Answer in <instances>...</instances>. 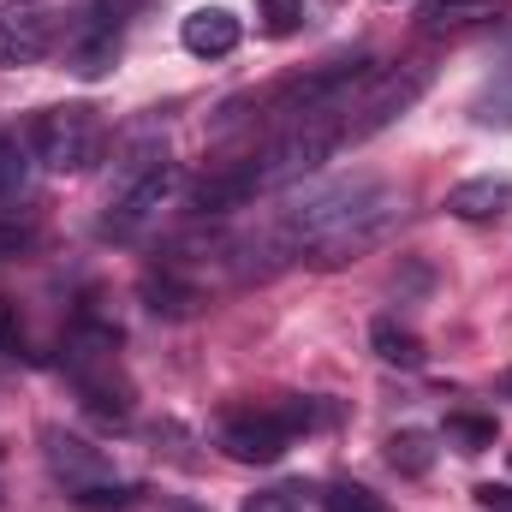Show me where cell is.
Listing matches in <instances>:
<instances>
[{
    "instance_id": "cell-1",
    "label": "cell",
    "mask_w": 512,
    "mask_h": 512,
    "mask_svg": "<svg viewBox=\"0 0 512 512\" xmlns=\"http://www.w3.org/2000/svg\"><path fill=\"white\" fill-rule=\"evenodd\" d=\"M393 191L382 179H328V185H304L286 209L274 239L298 256L316 262H346L352 251H370L393 221Z\"/></svg>"
},
{
    "instance_id": "cell-2",
    "label": "cell",
    "mask_w": 512,
    "mask_h": 512,
    "mask_svg": "<svg viewBox=\"0 0 512 512\" xmlns=\"http://www.w3.org/2000/svg\"><path fill=\"white\" fill-rule=\"evenodd\" d=\"M66 376L78 387V405L96 417V423H131V382L120 370V334L96 316H78L72 334H66Z\"/></svg>"
},
{
    "instance_id": "cell-3",
    "label": "cell",
    "mask_w": 512,
    "mask_h": 512,
    "mask_svg": "<svg viewBox=\"0 0 512 512\" xmlns=\"http://www.w3.org/2000/svg\"><path fill=\"white\" fill-rule=\"evenodd\" d=\"M304 429H310V399H239V405H221V417H215V441L239 465L286 459V447Z\"/></svg>"
},
{
    "instance_id": "cell-4",
    "label": "cell",
    "mask_w": 512,
    "mask_h": 512,
    "mask_svg": "<svg viewBox=\"0 0 512 512\" xmlns=\"http://www.w3.org/2000/svg\"><path fill=\"white\" fill-rule=\"evenodd\" d=\"M42 459H48V471L66 483V495L78 501L84 512H120L131 507V489L126 477L114 471V459L102 453V447H90L84 435H66V429H42Z\"/></svg>"
},
{
    "instance_id": "cell-5",
    "label": "cell",
    "mask_w": 512,
    "mask_h": 512,
    "mask_svg": "<svg viewBox=\"0 0 512 512\" xmlns=\"http://www.w3.org/2000/svg\"><path fill=\"white\" fill-rule=\"evenodd\" d=\"M173 185H179L173 155H167V149H137L126 167H120L114 191H108L102 233H108V239H137L143 227H155V215H161V203L173 197Z\"/></svg>"
},
{
    "instance_id": "cell-6",
    "label": "cell",
    "mask_w": 512,
    "mask_h": 512,
    "mask_svg": "<svg viewBox=\"0 0 512 512\" xmlns=\"http://www.w3.org/2000/svg\"><path fill=\"white\" fill-rule=\"evenodd\" d=\"M30 155L48 167V173H90L102 155H108V126L96 108L84 102H66V108H42L30 120Z\"/></svg>"
},
{
    "instance_id": "cell-7",
    "label": "cell",
    "mask_w": 512,
    "mask_h": 512,
    "mask_svg": "<svg viewBox=\"0 0 512 512\" xmlns=\"http://www.w3.org/2000/svg\"><path fill=\"white\" fill-rule=\"evenodd\" d=\"M429 84H435V66H429V60L382 66V72L352 96V108H346V143H364V137L387 131L399 114H411V108H417V96H423Z\"/></svg>"
},
{
    "instance_id": "cell-8",
    "label": "cell",
    "mask_w": 512,
    "mask_h": 512,
    "mask_svg": "<svg viewBox=\"0 0 512 512\" xmlns=\"http://www.w3.org/2000/svg\"><path fill=\"white\" fill-rule=\"evenodd\" d=\"M60 42V12L42 0H0V66H36Z\"/></svg>"
},
{
    "instance_id": "cell-9",
    "label": "cell",
    "mask_w": 512,
    "mask_h": 512,
    "mask_svg": "<svg viewBox=\"0 0 512 512\" xmlns=\"http://www.w3.org/2000/svg\"><path fill=\"white\" fill-rule=\"evenodd\" d=\"M256 191H262V173H256V155H245V161H227V167L203 173L191 185V209L197 215H233V209L251 203Z\"/></svg>"
},
{
    "instance_id": "cell-10",
    "label": "cell",
    "mask_w": 512,
    "mask_h": 512,
    "mask_svg": "<svg viewBox=\"0 0 512 512\" xmlns=\"http://www.w3.org/2000/svg\"><path fill=\"white\" fill-rule=\"evenodd\" d=\"M239 36H245V24H239L227 6H197V12L179 24V42H185V54H197V60H221V54H233Z\"/></svg>"
},
{
    "instance_id": "cell-11",
    "label": "cell",
    "mask_w": 512,
    "mask_h": 512,
    "mask_svg": "<svg viewBox=\"0 0 512 512\" xmlns=\"http://www.w3.org/2000/svg\"><path fill=\"white\" fill-rule=\"evenodd\" d=\"M447 209L459 221H501L512 215V179L507 173H483V179H465L447 191Z\"/></svg>"
},
{
    "instance_id": "cell-12",
    "label": "cell",
    "mask_w": 512,
    "mask_h": 512,
    "mask_svg": "<svg viewBox=\"0 0 512 512\" xmlns=\"http://www.w3.org/2000/svg\"><path fill=\"white\" fill-rule=\"evenodd\" d=\"M114 60H120V36H114V30H102V24L84 18V24L66 36V66H72L78 78H102Z\"/></svg>"
},
{
    "instance_id": "cell-13",
    "label": "cell",
    "mask_w": 512,
    "mask_h": 512,
    "mask_svg": "<svg viewBox=\"0 0 512 512\" xmlns=\"http://www.w3.org/2000/svg\"><path fill=\"white\" fill-rule=\"evenodd\" d=\"M143 304H149L155 316L179 322V316H191V310L203 304V292H197L191 280H179L173 268H161V274H143Z\"/></svg>"
},
{
    "instance_id": "cell-14",
    "label": "cell",
    "mask_w": 512,
    "mask_h": 512,
    "mask_svg": "<svg viewBox=\"0 0 512 512\" xmlns=\"http://www.w3.org/2000/svg\"><path fill=\"white\" fill-rule=\"evenodd\" d=\"M441 435H429V429H393L387 435V465L399 471V477H429L435 471V447Z\"/></svg>"
},
{
    "instance_id": "cell-15",
    "label": "cell",
    "mask_w": 512,
    "mask_h": 512,
    "mask_svg": "<svg viewBox=\"0 0 512 512\" xmlns=\"http://www.w3.org/2000/svg\"><path fill=\"white\" fill-rule=\"evenodd\" d=\"M370 346H376V358L393 364V370H423V340H417L411 328H399L393 316H382V322L370 328Z\"/></svg>"
},
{
    "instance_id": "cell-16",
    "label": "cell",
    "mask_w": 512,
    "mask_h": 512,
    "mask_svg": "<svg viewBox=\"0 0 512 512\" xmlns=\"http://www.w3.org/2000/svg\"><path fill=\"white\" fill-rule=\"evenodd\" d=\"M471 120H477V126H512V60L507 66H495V78L477 90Z\"/></svg>"
},
{
    "instance_id": "cell-17",
    "label": "cell",
    "mask_w": 512,
    "mask_h": 512,
    "mask_svg": "<svg viewBox=\"0 0 512 512\" xmlns=\"http://www.w3.org/2000/svg\"><path fill=\"white\" fill-rule=\"evenodd\" d=\"M477 18H501V0H435V6H423V30H465Z\"/></svg>"
},
{
    "instance_id": "cell-18",
    "label": "cell",
    "mask_w": 512,
    "mask_h": 512,
    "mask_svg": "<svg viewBox=\"0 0 512 512\" xmlns=\"http://www.w3.org/2000/svg\"><path fill=\"white\" fill-rule=\"evenodd\" d=\"M441 441L459 447V453H489L495 447V417H471V411H453L441 423Z\"/></svg>"
},
{
    "instance_id": "cell-19",
    "label": "cell",
    "mask_w": 512,
    "mask_h": 512,
    "mask_svg": "<svg viewBox=\"0 0 512 512\" xmlns=\"http://www.w3.org/2000/svg\"><path fill=\"white\" fill-rule=\"evenodd\" d=\"M30 143H18V137H0V203H12V197H24V185H30Z\"/></svg>"
},
{
    "instance_id": "cell-20",
    "label": "cell",
    "mask_w": 512,
    "mask_h": 512,
    "mask_svg": "<svg viewBox=\"0 0 512 512\" xmlns=\"http://www.w3.org/2000/svg\"><path fill=\"white\" fill-rule=\"evenodd\" d=\"M256 24L268 36H292L304 30V0H256Z\"/></svg>"
},
{
    "instance_id": "cell-21",
    "label": "cell",
    "mask_w": 512,
    "mask_h": 512,
    "mask_svg": "<svg viewBox=\"0 0 512 512\" xmlns=\"http://www.w3.org/2000/svg\"><path fill=\"white\" fill-rule=\"evenodd\" d=\"M322 507L328 512H387L382 495H370L364 483H328L322 489Z\"/></svg>"
},
{
    "instance_id": "cell-22",
    "label": "cell",
    "mask_w": 512,
    "mask_h": 512,
    "mask_svg": "<svg viewBox=\"0 0 512 512\" xmlns=\"http://www.w3.org/2000/svg\"><path fill=\"white\" fill-rule=\"evenodd\" d=\"M0 358H30V340H24V316L12 298H0Z\"/></svg>"
},
{
    "instance_id": "cell-23",
    "label": "cell",
    "mask_w": 512,
    "mask_h": 512,
    "mask_svg": "<svg viewBox=\"0 0 512 512\" xmlns=\"http://www.w3.org/2000/svg\"><path fill=\"white\" fill-rule=\"evenodd\" d=\"M137 12H143V0H96V6H90V12H84V18H90V24H102V30H114V36H120V30H126L131 18H137Z\"/></svg>"
},
{
    "instance_id": "cell-24",
    "label": "cell",
    "mask_w": 512,
    "mask_h": 512,
    "mask_svg": "<svg viewBox=\"0 0 512 512\" xmlns=\"http://www.w3.org/2000/svg\"><path fill=\"white\" fill-rule=\"evenodd\" d=\"M239 512H304V507H298V489H256V495H245Z\"/></svg>"
},
{
    "instance_id": "cell-25",
    "label": "cell",
    "mask_w": 512,
    "mask_h": 512,
    "mask_svg": "<svg viewBox=\"0 0 512 512\" xmlns=\"http://www.w3.org/2000/svg\"><path fill=\"white\" fill-rule=\"evenodd\" d=\"M471 495H477L483 512H512V483H477Z\"/></svg>"
},
{
    "instance_id": "cell-26",
    "label": "cell",
    "mask_w": 512,
    "mask_h": 512,
    "mask_svg": "<svg viewBox=\"0 0 512 512\" xmlns=\"http://www.w3.org/2000/svg\"><path fill=\"white\" fill-rule=\"evenodd\" d=\"M501 399H512V370H507V376H501Z\"/></svg>"
},
{
    "instance_id": "cell-27",
    "label": "cell",
    "mask_w": 512,
    "mask_h": 512,
    "mask_svg": "<svg viewBox=\"0 0 512 512\" xmlns=\"http://www.w3.org/2000/svg\"><path fill=\"white\" fill-rule=\"evenodd\" d=\"M382 6H393V0H382Z\"/></svg>"
}]
</instances>
